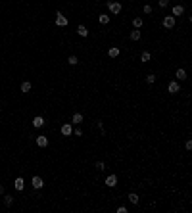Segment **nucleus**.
Returning <instances> with one entry per match:
<instances>
[{"mask_svg":"<svg viewBox=\"0 0 192 213\" xmlns=\"http://www.w3.org/2000/svg\"><path fill=\"white\" fill-rule=\"evenodd\" d=\"M108 8H109V12L113 13V15H117V13L121 12V4H119V2H109Z\"/></svg>","mask_w":192,"mask_h":213,"instance_id":"nucleus-1","label":"nucleus"},{"mask_svg":"<svg viewBox=\"0 0 192 213\" xmlns=\"http://www.w3.org/2000/svg\"><path fill=\"white\" fill-rule=\"evenodd\" d=\"M56 25H58V27H65V25H67V17H65L64 13L58 12V15H56Z\"/></svg>","mask_w":192,"mask_h":213,"instance_id":"nucleus-2","label":"nucleus"},{"mask_svg":"<svg viewBox=\"0 0 192 213\" xmlns=\"http://www.w3.org/2000/svg\"><path fill=\"white\" fill-rule=\"evenodd\" d=\"M31 184H33V188H42L44 186V181H42V177H33L31 179Z\"/></svg>","mask_w":192,"mask_h":213,"instance_id":"nucleus-3","label":"nucleus"},{"mask_svg":"<svg viewBox=\"0 0 192 213\" xmlns=\"http://www.w3.org/2000/svg\"><path fill=\"white\" fill-rule=\"evenodd\" d=\"M115 184H117V175H108V177H106V186L113 188Z\"/></svg>","mask_w":192,"mask_h":213,"instance_id":"nucleus-4","label":"nucleus"},{"mask_svg":"<svg viewBox=\"0 0 192 213\" xmlns=\"http://www.w3.org/2000/svg\"><path fill=\"white\" fill-rule=\"evenodd\" d=\"M173 25H175V15H165V17H163V27L171 29Z\"/></svg>","mask_w":192,"mask_h":213,"instance_id":"nucleus-5","label":"nucleus"},{"mask_svg":"<svg viewBox=\"0 0 192 213\" xmlns=\"http://www.w3.org/2000/svg\"><path fill=\"white\" fill-rule=\"evenodd\" d=\"M46 125V121H44V117H40V115H37L35 119H33V127H37V129H40V127H44Z\"/></svg>","mask_w":192,"mask_h":213,"instance_id":"nucleus-6","label":"nucleus"},{"mask_svg":"<svg viewBox=\"0 0 192 213\" xmlns=\"http://www.w3.org/2000/svg\"><path fill=\"white\" fill-rule=\"evenodd\" d=\"M167 90L171 92V94H177V92L181 90V86H179V83H177V81H171V83H169V86H167Z\"/></svg>","mask_w":192,"mask_h":213,"instance_id":"nucleus-7","label":"nucleus"},{"mask_svg":"<svg viewBox=\"0 0 192 213\" xmlns=\"http://www.w3.org/2000/svg\"><path fill=\"white\" fill-rule=\"evenodd\" d=\"M71 133H73V125H71V123H65V125H62V135H64V136H69Z\"/></svg>","mask_w":192,"mask_h":213,"instance_id":"nucleus-8","label":"nucleus"},{"mask_svg":"<svg viewBox=\"0 0 192 213\" xmlns=\"http://www.w3.org/2000/svg\"><path fill=\"white\" fill-rule=\"evenodd\" d=\"M37 146H40V148H46V146H48V138H46L44 135L37 136Z\"/></svg>","mask_w":192,"mask_h":213,"instance_id":"nucleus-9","label":"nucleus"},{"mask_svg":"<svg viewBox=\"0 0 192 213\" xmlns=\"http://www.w3.org/2000/svg\"><path fill=\"white\" fill-rule=\"evenodd\" d=\"M13 186H15V190H23V188H25V181H23L21 177H17L15 182H13Z\"/></svg>","mask_w":192,"mask_h":213,"instance_id":"nucleus-10","label":"nucleus"},{"mask_svg":"<svg viewBox=\"0 0 192 213\" xmlns=\"http://www.w3.org/2000/svg\"><path fill=\"white\" fill-rule=\"evenodd\" d=\"M183 13H185V8L181 6V4L173 6V15H183Z\"/></svg>","mask_w":192,"mask_h":213,"instance_id":"nucleus-11","label":"nucleus"},{"mask_svg":"<svg viewBox=\"0 0 192 213\" xmlns=\"http://www.w3.org/2000/svg\"><path fill=\"white\" fill-rule=\"evenodd\" d=\"M175 77L179 79V81H185V79H186V71L185 69H177V71H175Z\"/></svg>","mask_w":192,"mask_h":213,"instance_id":"nucleus-12","label":"nucleus"},{"mask_svg":"<svg viewBox=\"0 0 192 213\" xmlns=\"http://www.w3.org/2000/svg\"><path fill=\"white\" fill-rule=\"evenodd\" d=\"M77 33H79L81 37H89V29H87L85 25H79V27H77Z\"/></svg>","mask_w":192,"mask_h":213,"instance_id":"nucleus-13","label":"nucleus"},{"mask_svg":"<svg viewBox=\"0 0 192 213\" xmlns=\"http://www.w3.org/2000/svg\"><path fill=\"white\" fill-rule=\"evenodd\" d=\"M129 37H131V40H140V31H138V29H133Z\"/></svg>","mask_w":192,"mask_h":213,"instance_id":"nucleus-14","label":"nucleus"},{"mask_svg":"<svg viewBox=\"0 0 192 213\" xmlns=\"http://www.w3.org/2000/svg\"><path fill=\"white\" fill-rule=\"evenodd\" d=\"M108 56H109V58H117V56H119V48H117V46H113V48H109Z\"/></svg>","mask_w":192,"mask_h":213,"instance_id":"nucleus-15","label":"nucleus"},{"mask_svg":"<svg viewBox=\"0 0 192 213\" xmlns=\"http://www.w3.org/2000/svg\"><path fill=\"white\" fill-rule=\"evenodd\" d=\"M83 123V113H73V125Z\"/></svg>","mask_w":192,"mask_h":213,"instance_id":"nucleus-16","label":"nucleus"},{"mask_svg":"<svg viewBox=\"0 0 192 213\" xmlns=\"http://www.w3.org/2000/svg\"><path fill=\"white\" fill-rule=\"evenodd\" d=\"M142 23H144V21H142V17H134V19H133V27H134V29H140Z\"/></svg>","mask_w":192,"mask_h":213,"instance_id":"nucleus-17","label":"nucleus"},{"mask_svg":"<svg viewBox=\"0 0 192 213\" xmlns=\"http://www.w3.org/2000/svg\"><path fill=\"white\" fill-rule=\"evenodd\" d=\"M31 90V83H29V81H23V83H21V92H29Z\"/></svg>","mask_w":192,"mask_h":213,"instance_id":"nucleus-18","label":"nucleus"},{"mask_svg":"<svg viewBox=\"0 0 192 213\" xmlns=\"http://www.w3.org/2000/svg\"><path fill=\"white\" fill-rule=\"evenodd\" d=\"M150 58H152V56H150V52H148V50H144L140 54V62H150Z\"/></svg>","mask_w":192,"mask_h":213,"instance_id":"nucleus-19","label":"nucleus"},{"mask_svg":"<svg viewBox=\"0 0 192 213\" xmlns=\"http://www.w3.org/2000/svg\"><path fill=\"white\" fill-rule=\"evenodd\" d=\"M4 206H6V207L13 206V198H12V196H4Z\"/></svg>","mask_w":192,"mask_h":213,"instance_id":"nucleus-20","label":"nucleus"},{"mask_svg":"<svg viewBox=\"0 0 192 213\" xmlns=\"http://www.w3.org/2000/svg\"><path fill=\"white\" fill-rule=\"evenodd\" d=\"M129 202L136 206V204H138V196H136V194H134V192H131V194H129Z\"/></svg>","mask_w":192,"mask_h":213,"instance_id":"nucleus-21","label":"nucleus"},{"mask_svg":"<svg viewBox=\"0 0 192 213\" xmlns=\"http://www.w3.org/2000/svg\"><path fill=\"white\" fill-rule=\"evenodd\" d=\"M98 21H100V23H102V25H106V23H109V15H100V17H98Z\"/></svg>","mask_w":192,"mask_h":213,"instance_id":"nucleus-22","label":"nucleus"},{"mask_svg":"<svg viewBox=\"0 0 192 213\" xmlns=\"http://www.w3.org/2000/svg\"><path fill=\"white\" fill-rule=\"evenodd\" d=\"M67 62H69V65H77V64H79L77 56H69V58H67Z\"/></svg>","mask_w":192,"mask_h":213,"instance_id":"nucleus-23","label":"nucleus"},{"mask_svg":"<svg viewBox=\"0 0 192 213\" xmlns=\"http://www.w3.org/2000/svg\"><path fill=\"white\" fill-rule=\"evenodd\" d=\"M154 81H156V75H154V73H150V75L146 77V83H148V84H152Z\"/></svg>","mask_w":192,"mask_h":213,"instance_id":"nucleus-24","label":"nucleus"},{"mask_svg":"<svg viewBox=\"0 0 192 213\" xmlns=\"http://www.w3.org/2000/svg\"><path fill=\"white\" fill-rule=\"evenodd\" d=\"M96 169H98V171H104V169H106L104 161H96Z\"/></svg>","mask_w":192,"mask_h":213,"instance_id":"nucleus-25","label":"nucleus"},{"mask_svg":"<svg viewBox=\"0 0 192 213\" xmlns=\"http://www.w3.org/2000/svg\"><path fill=\"white\" fill-rule=\"evenodd\" d=\"M167 4H169V0H158V6L160 8H165Z\"/></svg>","mask_w":192,"mask_h":213,"instance_id":"nucleus-26","label":"nucleus"},{"mask_svg":"<svg viewBox=\"0 0 192 213\" xmlns=\"http://www.w3.org/2000/svg\"><path fill=\"white\" fill-rule=\"evenodd\" d=\"M142 10H144V13H152V6H150V4H146Z\"/></svg>","mask_w":192,"mask_h":213,"instance_id":"nucleus-27","label":"nucleus"},{"mask_svg":"<svg viewBox=\"0 0 192 213\" xmlns=\"http://www.w3.org/2000/svg\"><path fill=\"white\" fill-rule=\"evenodd\" d=\"M96 127H98L100 131H104V123L102 121H96Z\"/></svg>","mask_w":192,"mask_h":213,"instance_id":"nucleus-28","label":"nucleus"},{"mask_svg":"<svg viewBox=\"0 0 192 213\" xmlns=\"http://www.w3.org/2000/svg\"><path fill=\"white\" fill-rule=\"evenodd\" d=\"M117 211H119V213H127V207H123V206H119V207H117Z\"/></svg>","mask_w":192,"mask_h":213,"instance_id":"nucleus-29","label":"nucleus"},{"mask_svg":"<svg viewBox=\"0 0 192 213\" xmlns=\"http://www.w3.org/2000/svg\"><path fill=\"white\" fill-rule=\"evenodd\" d=\"M81 135H83V131H81L79 127H77V129H75V136H81Z\"/></svg>","mask_w":192,"mask_h":213,"instance_id":"nucleus-30","label":"nucleus"},{"mask_svg":"<svg viewBox=\"0 0 192 213\" xmlns=\"http://www.w3.org/2000/svg\"><path fill=\"white\" fill-rule=\"evenodd\" d=\"M0 194H4V186L2 184H0Z\"/></svg>","mask_w":192,"mask_h":213,"instance_id":"nucleus-31","label":"nucleus"}]
</instances>
